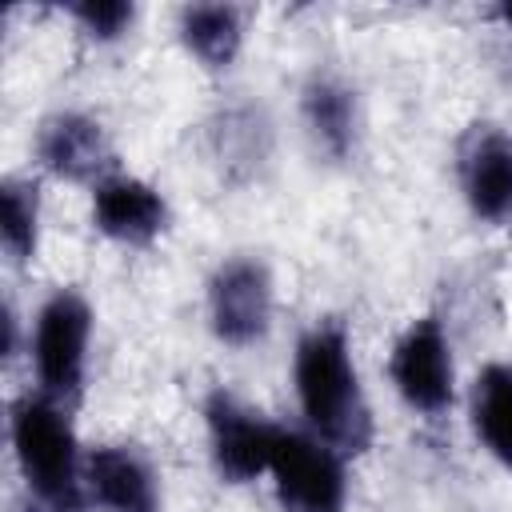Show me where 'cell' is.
<instances>
[{
    "label": "cell",
    "instance_id": "6",
    "mask_svg": "<svg viewBox=\"0 0 512 512\" xmlns=\"http://www.w3.org/2000/svg\"><path fill=\"white\" fill-rule=\"evenodd\" d=\"M208 308H212V328L220 340L228 344H252L256 336H264L268 328V308H272V292H268V276L256 260H232L212 276V292H208Z\"/></svg>",
    "mask_w": 512,
    "mask_h": 512
},
{
    "label": "cell",
    "instance_id": "9",
    "mask_svg": "<svg viewBox=\"0 0 512 512\" xmlns=\"http://www.w3.org/2000/svg\"><path fill=\"white\" fill-rule=\"evenodd\" d=\"M88 492L104 512H156L152 472L128 448H96L88 456Z\"/></svg>",
    "mask_w": 512,
    "mask_h": 512
},
{
    "label": "cell",
    "instance_id": "5",
    "mask_svg": "<svg viewBox=\"0 0 512 512\" xmlns=\"http://www.w3.org/2000/svg\"><path fill=\"white\" fill-rule=\"evenodd\" d=\"M392 380L400 388V396L420 408V412H440L452 400V356H448V340L440 320L424 316L416 320L396 352H392Z\"/></svg>",
    "mask_w": 512,
    "mask_h": 512
},
{
    "label": "cell",
    "instance_id": "14",
    "mask_svg": "<svg viewBox=\"0 0 512 512\" xmlns=\"http://www.w3.org/2000/svg\"><path fill=\"white\" fill-rule=\"evenodd\" d=\"M304 108H308V120H312L316 136L332 152H344V144L352 136V100H348V92L336 88L332 80H320V84L308 88Z\"/></svg>",
    "mask_w": 512,
    "mask_h": 512
},
{
    "label": "cell",
    "instance_id": "11",
    "mask_svg": "<svg viewBox=\"0 0 512 512\" xmlns=\"http://www.w3.org/2000/svg\"><path fill=\"white\" fill-rule=\"evenodd\" d=\"M40 160L56 172V176H68V180H84L100 168L104 160V140H100V128L84 116H56L44 124L40 132Z\"/></svg>",
    "mask_w": 512,
    "mask_h": 512
},
{
    "label": "cell",
    "instance_id": "17",
    "mask_svg": "<svg viewBox=\"0 0 512 512\" xmlns=\"http://www.w3.org/2000/svg\"><path fill=\"white\" fill-rule=\"evenodd\" d=\"M504 16H508V20H512V8H504Z\"/></svg>",
    "mask_w": 512,
    "mask_h": 512
},
{
    "label": "cell",
    "instance_id": "16",
    "mask_svg": "<svg viewBox=\"0 0 512 512\" xmlns=\"http://www.w3.org/2000/svg\"><path fill=\"white\" fill-rule=\"evenodd\" d=\"M80 20H84V28L92 32V36H116L128 20H132V4H124V0H96V4H76L72 8Z\"/></svg>",
    "mask_w": 512,
    "mask_h": 512
},
{
    "label": "cell",
    "instance_id": "4",
    "mask_svg": "<svg viewBox=\"0 0 512 512\" xmlns=\"http://www.w3.org/2000/svg\"><path fill=\"white\" fill-rule=\"evenodd\" d=\"M84 348H88V304L76 292H56L36 316L32 360L40 384L56 396L76 392L84 376Z\"/></svg>",
    "mask_w": 512,
    "mask_h": 512
},
{
    "label": "cell",
    "instance_id": "10",
    "mask_svg": "<svg viewBox=\"0 0 512 512\" xmlns=\"http://www.w3.org/2000/svg\"><path fill=\"white\" fill-rule=\"evenodd\" d=\"M464 192L476 216L500 220L512 212V140H480V148L464 164Z\"/></svg>",
    "mask_w": 512,
    "mask_h": 512
},
{
    "label": "cell",
    "instance_id": "13",
    "mask_svg": "<svg viewBox=\"0 0 512 512\" xmlns=\"http://www.w3.org/2000/svg\"><path fill=\"white\" fill-rule=\"evenodd\" d=\"M180 32H184V44L212 68L228 64L240 48V16H236V8H224V4L184 8Z\"/></svg>",
    "mask_w": 512,
    "mask_h": 512
},
{
    "label": "cell",
    "instance_id": "1",
    "mask_svg": "<svg viewBox=\"0 0 512 512\" xmlns=\"http://www.w3.org/2000/svg\"><path fill=\"white\" fill-rule=\"evenodd\" d=\"M296 392L312 428L340 448H364L368 408L348 360V344L336 328H316L296 348Z\"/></svg>",
    "mask_w": 512,
    "mask_h": 512
},
{
    "label": "cell",
    "instance_id": "3",
    "mask_svg": "<svg viewBox=\"0 0 512 512\" xmlns=\"http://www.w3.org/2000/svg\"><path fill=\"white\" fill-rule=\"evenodd\" d=\"M268 472L276 476V496L288 512H340L344 508L340 460L300 432L276 428Z\"/></svg>",
    "mask_w": 512,
    "mask_h": 512
},
{
    "label": "cell",
    "instance_id": "12",
    "mask_svg": "<svg viewBox=\"0 0 512 512\" xmlns=\"http://www.w3.org/2000/svg\"><path fill=\"white\" fill-rule=\"evenodd\" d=\"M472 412H476L480 440L504 464H512V368L508 364L484 368V376L476 380V408Z\"/></svg>",
    "mask_w": 512,
    "mask_h": 512
},
{
    "label": "cell",
    "instance_id": "15",
    "mask_svg": "<svg viewBox=\"0 0 512 512\" xmlns=\"http://www.w3.org/2000/svg\"><path fill=\"white\" fill-rule=\"evenodd\" d=\"M4 244L16 260H28L36 248V192L28 184H4Z\"/></svg>",
    "mask_w": 512,
    "mask_h": 512
},
{
    "label": "cell",
    "instance_id": "8",
    "mask_svg": "<svg viewBox=\"0 0 512 512\" xmlns=\"http://www.w3.org/2000/svg\"><path fill=\"white\" fill-rule=\"evenodd\" d=\"M92 212H96L100 232L112 236V240H124V244H144L164 224L160 192L152 184L136 180V176H108V180H100Z\"/></svg>",
    "mask_w": 512,
    "mask_h": 512
},
{
    "label": "cell",
    "instance_id": "2",
    "mask_svg": "<svg viewBox=\"0 0 512 512\" xmlns=\"http://www.w3.org/2000/svg\"><path fill=\"white\" fill-rule=\"evenodd\" d=\"M12 448L24 468L28 488L52 512H80V476H76V436L64 412L44 396H24L12 408Z\"/></svg>",
    "mask_w": 512,
    "mask_h": 512
},
{
    "label": "cell",
    "instance_id": "7",
    "mask_svg": "<svg viewBox=\"0 0 512 512\" xmlns=\"http://www.w3.org/2000/svg\"><path fill=\"white\" fill-rule=\"evenodd\" d=\"M208 436H212V460H216L220 476H228L232 484H244V480L260 476V472H268L276 428L264 424L256 412L240 408L228 396H212V404H208Z\"/></svg>",
    "mask_w": 512,
    "mask_h": 512
}]
</instances>
